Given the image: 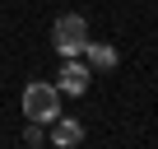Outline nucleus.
Wrapping results in <instances>:
<instances>
[{
  "mask_svg": "<svg viewBox=\"0 0 158 149\" xmlns=\"http://www.w3.org/2000/svg\"><path fill=\"white\" fill-rule=\"evenodd\" d=\"M89 84H93V65L65 56V65H60V84H56V89L70 93V98H79V93H89Z\"/></svg>",
  "mask_w": 158,
  "mask_h": 149,
  "instance_id": "7ed1b4c3",
  "label": "nucleus"
},
{
  "mask_svg": "<svg viewBox=\"0 0 158 149\" xmlns=\"http://www.w3.org/2000/svg\"><path fill=\"white\" fill-rule=\"evenodd\" d=\"M23 144H42V121H33V126L23 130Z\"/></svg>",
  "mask_w": 158,
  "mask_h": 149,
  "instance_id": "423d86ee",
  "label": "nucleus"
},
{
  "mask_svg": "<svg viewBox=\"0 0 158 149\" xmlns=\"http://www.w3.org/2000/svg\"><path fill=\"white\" fill-rule=\"evenodd\" d=\"M51 144H65V149L70 144H84V126H79L74 117H56L51 121Z\"/></svg>",
  "mask_w": 158,
  "mask_h": 149,
  "instance_id": "20e7f679",
  "label": "nucleus"
},
{
  "mask_svg": "<svg viewBox=\"0 0 158 149\" xmlns=\"http://www.w3.org/2000/svg\"><path fill=\"white\" fill-rule=\"evenodd\" d=\"M84 56H89V65H93V70H116V61H121L112 42H93V37H89V47H84Z\"/></svg>",
  "mask_w": 158,
  "mask_h": 149,
  "instance_id": "39448f33",
  "label": "nucleus"
},
{
  "mask_svg": "<svg viewBox=\"0 0 158 149\" xmlns=\"http://www.w3.org/2000/svg\"><path fill=\"white\" fill-rule=\"evenodd\" d=\"M23 117L28 121H56L60 117V89L56 84H47V79H33L28 89H23Z\"/></svg>",
  "mask_w": 158,
  "mask_h": 149,
  "instance_id": "f257e3e1",
  "label": "nucleus"
},
{
  "mask_svg": "<svg viewBox=\"0 0 158 149\" xmlns=\"http://www.w3.org/2000/svg\"><path fill=\"white\" fill-rule=\"evenodd\" d=\"M51 42H56L60 56H84V47H89V19L84 14H60L56 28H51Z\"/></svg>",
  "mask_w": 158,
  "mask_h": 149,
  "instance_id": "f03ea898",
  "label": "nucleus"
}]
</instances>
